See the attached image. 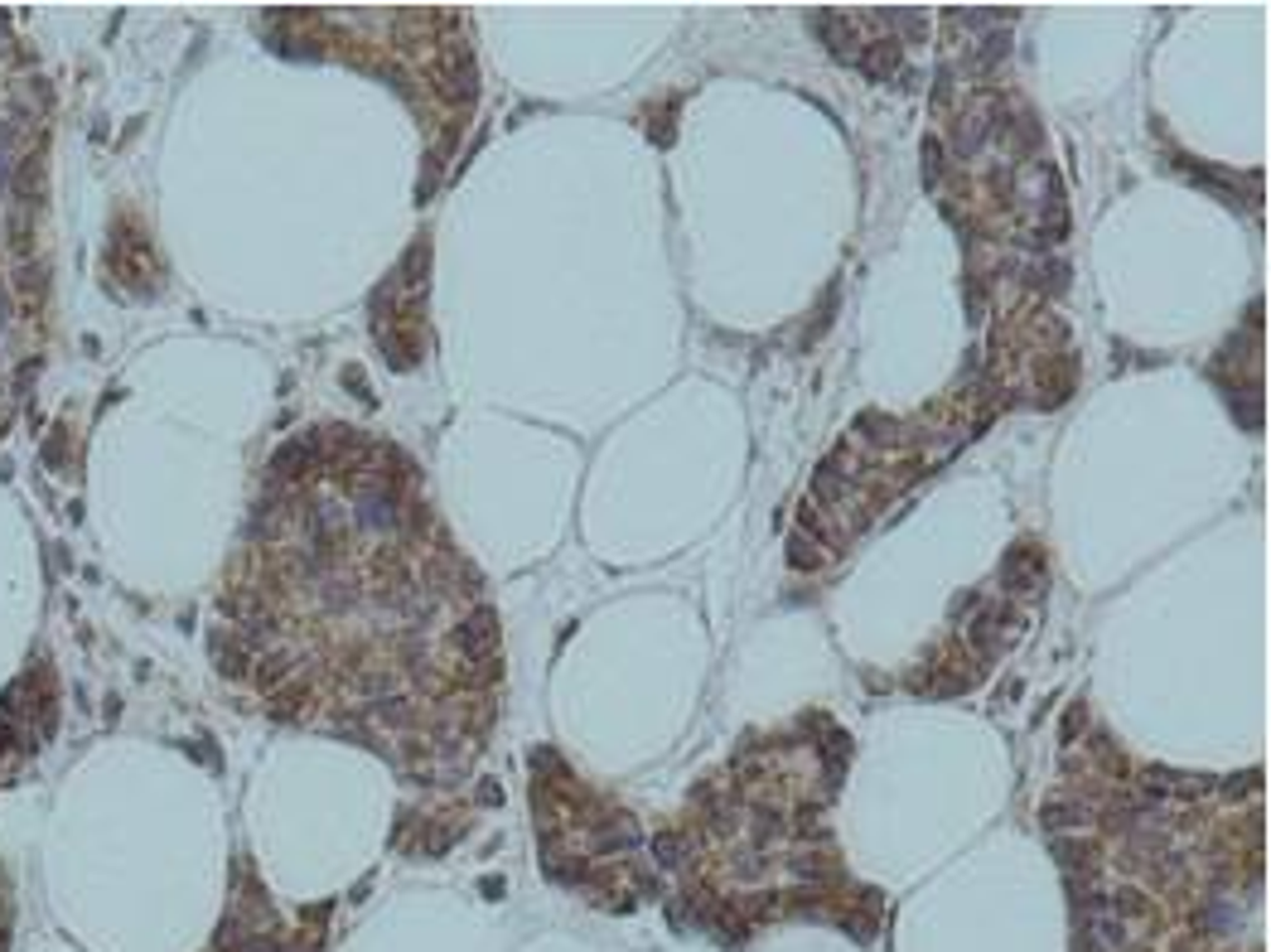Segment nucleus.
Masks as SVG:
<instances>
[{"mask_svg":"<svg viewBox=\"0 0 1271 952\" xmlns=\"http://www.w3.org/2000/svg\"><path fill=\"white\" fill-rule=\"evenodd\" d=\"M996 581H1001L1005 600H1020V595H1029V590H1040V581H1045V562H1040V551H1035L1029 541L1010 546V551H1005V562H1001V571H996Z\"/></svg>","mask_w":1271,"mask_h":952,"instance_id":"nucleus-1","label":"nucleus"},{"mask_svg":"<svg viewBox=\"0 0 1271 952\" xmlns=\"http://www.w3.org/2000/svg\"><path fill=\"white\" fill-rule=\"evenodd\" d=\"M1223 402H1228V412L1238 416V426L1243 431H1262V387H1223Z\"/></svg>","mask_w":1271,"mask_h":952,"instance_id":"nucleus-2","label":"nucleus"},{"mask_svg":"<svg viewBox=\"0 0 1271 952\" xmlns=\"http://www.w3.org/2000/svg\"><path fill=\"white\" fill-rule=\"evenodd\" d=\"M1040 822L1050 831H1064V827L1078 831V827H1088V807L1078 803V798H1069V803H1064V798H1050V803L1040 807Z\"/></svg>","mask_w":1271,"mask_h":952,"instance_id":"nucleus-3","label":"nucleus"},{"mask_svg":"<svg viewBox=\"0 0 1271 952\" xmlns=\"http://www.w3.org/2000/svg\"><path fill=\"white\" fill-rule=\"evenodd\" d=\"M1025 281L1035 286V291H1050V295H1059L1074 276H1069V267L1059 262V257H1045V262H1035V267L1025 271Z\"/></svg>","mask_w":1271,"mask_h":952,"instance_id":"nucleus-4","label":"nucleus"},{"mask_svg":"<svg viewBox=\"0 0 1271 952\" xmlns=\"http://www.w3.org/2000/svg\"><path fill=\"white\" fill-rule=\"evenodd\" d=\"M856 440H870V445H900V440H905V431H900L890 416L865 412V416L856 421Z\"/></svg>","mask_w":1271,"mask_h":952,"instance_id":"nucleus-5","label":"nucleus"},{"mask_svg":"<svg viewBox=\"0 0 1271 952\" xmlns=\"http://www.w3.org/2000/svg\"><path fill=\"white\" fill-rule=\"evenodd\" d=\"M788 566H793V571H817V566H822V551H817L807 537H793V546H788Z\"/></svg>","mask_w":1271,"mask_h":952,"instance_id":"nucleus-6","label":"nucleus"},{"mask_svg":"<svg viewBox=\"0 0 1271 952\" xmlns=\"http://www.w3.org/2000/svg\"><path fill=\"white\" fill-rule=\"evenodd\" d=\"M1262 788V769H1243L1238 779H1219V793L1228 798H1243V793H1257Z\"/></svg>","mask_w":1271,"mask_h":952,"instance_id":"nucleus-7","label":"nucleus"},{"mask_svg":"<svg viewBox=\"0 0 1271 952\" xmlns=\"http://www.w3.org/2000/svg\"><path fill=\"white\" fill-rule=\"evenodd\" d=\"M938 165H943V141L929 136V141H924V184H929V189L938 184Z\"/></svg>","mask_w":1271,"mask_h":952,"instance_id":"nucleus-8","label":"nucleus"},{"mask_svg":"<svg viewBox=\"0 0 1271 952\" xmlns=\"http://www.w3.org/2000/svg\"><path fill=\"white\" fill-rule=\"evenodd\" d=\"M682 855H686V851H682V841H677L672 831H667V836H658V865H677Z\"/></svg>","mask_w":1271,"mask_h":952,"instance_id":"nucleus-9","label":"nucleus"}]
</instances>
